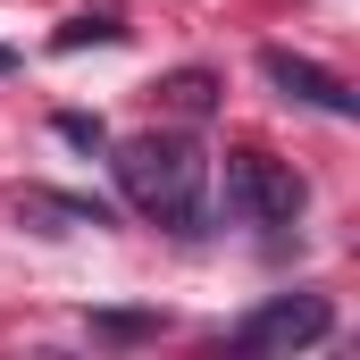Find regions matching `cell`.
Returning a JSON list of instances; mask_svg holds the SVG:
<instances>
[{"label": "cell", "mask_w": 360, "mask_h": 360, "mask_svg": "<svg viewBox=\"0 0 360 360\" xmlns=\"http://www.w3.org/2000/svg\"><path fill=\"white\" fill-rule=\"evenodd\" d=\"M260 76H269L285 101H302V109H319V117H352L360 101L344 76H327L319 59H302V51H260Z\"/></svg>", "instance_id": "cell-4"}, {"label": "cell", "mask_w": 360, "mask_h": 360, "mask_svg": "<svg viewBox=\"0 0 360 360\" xmlns=\"http://www.w3.org/2000/svg\"><path fill=\"white\" fill-rule=\"evenodd\" d=\"M327 335H335V302H327V293H276V302L243 310V319L226 327L235 352H310V344H327Z\"/></svg>", "instance_id": "cell-3"}, {"label": "cell", "mask_w": 360, "mask_h": 360, "mask_svg": "<svg viewBox=\"0 0 360 360\" xmlns=\"http://www.w3.org/2000/svg\"><path fill=\"white\" fill-rule=\"evenodd\" d=\"M168 92H176V109H184V117H201V109L218 101V84H210L201 68H184V76H176V84H168Z\"/></svg>", "instance_id": "cell-5"}, {"label": "cell", "mask_w": 360, "mask_h": 360, "mask_svg": "<svg viewBox=\"0 0 360 360\" xmlns=\"http://www.w3.org/2000/svg\"><path fill=\"white\" fill-rule=\"evenodd\" d=\"M117 193L151 218V226H176L193 235L210 218V151L184 134V126H151V134H126L117 143Z\"/></svg>", "instance_id": "cell-1"}, {"label": "cell", "mask_w": 360, "mask_h": 360, "mask_svg": "<svg viewBox=\"0 0 360 360\" xmlns=\"http://www.w3.org/2000/svg\"><path fill=\"white\" fill-rule=\"evenodd\" d=\"M84 42H117V17H76L59 34V51H84Z\"/></svg>", "instance_id": "cell-6"}, {"label": "cell", "mask_w": 360, "mask_h": 360, "mask_svg": "<svg viewBox=\"0 0 360 360\" xmlns=\"http://www.w3.org/2000/svg\"><path fill=\"white\" fill-rule=\"evenodd\" d=\"M226 210L243 226H260V235H285V226H302L310 184L293 176V160H276V151H235L226 160Z\"/></svg>", "instance_id": "cell-2"}]
</instances>
